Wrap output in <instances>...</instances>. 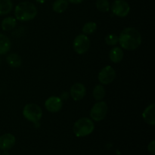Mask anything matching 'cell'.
Instances as JSON below:
<instances>
[{"mask_svg":"<svg viewBox=\"0 0 155 155\" xmlns=\"http://www.w3.org/2000/svg\"><path fill=\"white\" fill-rule=\"evenodd\" d=\"M35 1L37 2H39V3H44L45 1H46V0H35Z\"/></svg>","mask_w":155,"mask_h":155,"instance_id":"25","label":"cell"},{"mask_svg":"<svg viewBox=\"0 0 155 155\" xmlns=\"http://www.w3.org/2000/svg\"><path fill=\"white\" fill-rule=\"evenodd\" d=\"M124 57V53L120 47H114L109 52V58L113 63H119L123 60Z\"/></svg>","mask_w":155,"mask_h":155,"instance_id":"13","label":"cell"},{"mask_svg":"<svg viewBox=\"0 0 155 155\" xmlns=\"http://www.w3.org/2000/svg\"><path fill=\"white\" fill-rule=\"evenodd\" d=\"M97 30V24L95 22H87L83 27V33L85 35H90L95 33Z\"/></svg>","mask_w":155,"mask_h":155,"instance_id":"20","label":"cell"},{"mask_svg":"<svg viewBox=\"0 0 155 155\" xmlns=\"http://www.w3.org/2000/svg\"><path fill=\"white\" fill-rule=\"evenodd\" d=\"M118 42L124 49L133 51L140 46L142 36L134 27H127L121 31Z\"/></svg>","mask_w":155,"mask_h":155,"instance_id":"1","label":"cell"},{"mask_svg":"<svg viewBox=\"0 0 155 155\" xmlns=\"http://www.w3.org/2000/svg\"><path fill=\"white\" fill-rule=\"evenodd\" d=\"M148 151L151 155L155 154V141H151L148 146Z\"/></svg>","mask_w":155,"mask_h":155,"instance_id":"23","label":"cell"},{"mask_svg":"<svg viewBox=\"0 0 155 155\" xmlns=\"http://www.w3.org/2000/svg\"><path fill=\"white\" fill-rule=\"evenodd\" d=\"M71 96L74 101H78L83 99L86 94V87L83 83H76L71 87Z\"/></svg>","mask_w":155,"mask_h":155,"instance_id":"9","label":"cell"},{"mask_svg":"<svg viewBox=\"0 0 155 155\" xmlns=\"http://www.w3.org/2000/svg\"><path fill=\"white\" fill-rule=\"evenodd\" d=\"M23 115L27 120L37 123L42 117V110L39 105L36 104H27L23 109Z\"/></svg>","mask_w":155,"mask_h":155,"instance_id":"4","label":"cell"},{"mask_svg":"<svg viewBox=\"0 0 155 155\" xmlns=\"http://www.w3.org/2000/svg\"><path fill=\"white\" fill-rule=\"evenodd\" d=\"M11 41L5 35L0 33V54H5L11 49Z\"/></svg>","mask_w":155,"mask_h":155,"instance_id":"14","label":"cell"},{"mask_svg":"<svg viewBox=\"0 0 155 155\" xmlns=\"http://www.w3.org/2000/svg\"><path fill=\"white\" fill-rule=\"evenodd\" d=\"M95 5L98 10L101 12H109L110 8V5L108 0H97Z\"/></svg>","mask_w":155,"mask_h":155,"instance_id":"21","label":"cell"},{"mask_svg":"<svg viewBox=\"0 0 155 155\" xmlns=\"http://www.w3.org/2000/svg\"><path fill=\"white\" fill-rule=\"evenodd\" d=\"M63 103L62 100L57 96L49 97L45 101V107L51 113H56L58 112L62 108Z\"/></svg>","mask_w":155,"mask_h":155,"instance_id":"10","label":"cell"},{"mask_svg":"<svg viewBox=\"0 0 155 155\" xmlns=\"http://www.w3.org/2000/svg\"><path fill=\"white\" fill-rule=\"evenodd\" d=\"M16 142L15 136L11 133H5L0 136V149L8 151L14 147Z\"/></svg>","mask_w":155,"mask_h":155,"instance_id":"11","label":"cell"},{"mask_svg":"<svg viewBox=\"0 0 155 155\" xmlns=\"http://www.w3.org/2000/svg\"><path fill=\"white\" fill-rule=\"evenodd\" d=\"M37 15V8L30 2H22L15 7V18L20 21H28L34 19Z\"/></svg>","mask_w":155,"mask_h":155,"instance_id":"2","label":"cell"},{"mask_svg":"<svg viewBox=\"0 0 155 155\" xmlns=\"http://www.w3.org/2000/svg\"><path fill=\"white\" fill-rule=\"evenodd\" d=\"M155 105L154 104L148 105L142 113V117L148 124L154 126L155 124Z\"/></svg>","mask_w":155,"mask_h":155,"instance_id":"12","label":"cell"},{"mask_svg":"<svg viewBox=\"0 0 155 155\" xmlns=\"http://www.w3.org/2000/svg\"><path fill=\"white\" fill-rule=\"evenodd\" d=\"M69 2L68 0H56L52 5V9L56 13H63L68 8Z\"/></svg>","mask_w":155,"mask_h":155,"instance_id":"17","label":"cell"},{"mask_svg":"<svg viewBox=\"0 0 155 155\" xmlns=\"http://www.w3.org/2000/svg\"><path fill=\"white\" fill-rule=\"evenodd\" d=\"M0 65H1V59H0Z\"/></svg>","mask_w":155,"mask_h":155,"instance_id":"27","label":"cell"},{"mask_svg":"<svg viewBox=\"0 0 155 155\" xmlns=\"http://www.w3.org/2000/svg\"><path fill=\"white\" fill-rule=\"evenodd\" d=\"M105 89L102 85H98L95 86L93 89V92H92L93 98L96 101H101L105 96Z\"/></svg>","mask_w":155,"mask_h":155,"instance_id":"19","label":"cell"},{"mask_svg":"<svg viewBox=\"0 0 155 155\" xmlns=\"http://www.w3.org/2000/svg\"><path fill=\"white\" fill-rule=\"evenodd\" d=\"M6 62L12 68H19L21 65V58L16 53H12L6 57Z\"/></svg>","mask_w":155,"mask_h":155,"instance_id":"15","label":"cell"},{"mask_svg":"<svg viewBox=\"0 0 155 155\" xmlns=\"http://www.w3.org/2000/svg\"><path fill=\"white\" fill-rule=\"evenodd\" d=\"M116 72L111 66H106L100 71L98 74V81L103 85H108L114 80Z\"/></svg>","mask_w":155,"mask_h":155,"instance_id":"8","label":"cell"},{"mask_svg":"<svg viewBox=\"0 0 155 155\" xmlns=\"http://www.w3.org/2000/svg\"><path fill=\"white\" fill-rule=\"evenodd\" d=\"M73 47L77 54H83L89 51L90 47V40L86 35L80 34L74 39Z\"/></svg>","mask_w":155,"mask_h":155,"instance_id":"6","label":"cell"},{"mask_svg":"<svg viewBox=\"0 0 155 155\" xmlns=\"http://www.w3.org/2000/svg\"><path fill=\"white\" fill-rule=\"evenodd\" d=\"M107 113V104L104 101L95 103L90 110V117L92 120L99 122L105 118Z\"/></svg>","mask_w":155,"mask_h":155,"instance_id":"5","label":"cell"},{"mask_svg":"<svg viewBox=\"0 0 155 155\" xmlns=\"http://www.w3.org/2000/svg\"><path fill=\"white\" fill-rule=\"evenodd\" d=\"M1 155H10V154H9V153L7 151H4V152H3Z\"/></svg>","mask_w":155,"mask_h":155,"instance_id":"26","label":"cell"},{"mask_svg":"<svg viewBox=\"0 0 155 155\" xmlns=\"http://www.w3.org/2000/svg\"><path fill=\"white\" fill-rule=\"evenodd\" d=\"M0 155H1V152H0Z\"/></svg>","mask_w":155,"mask_h":155,"instance_id":"28","label":"cell"},{"mask_svg":"<svg viewBox=\"0 0 155 155\" xmlns=\"http://www.w3.org/2000/svg\"><path fill=\"white\" fill-rule=\"evenodd\" d=\"M16 24V18H15L14 17H7L2 21V29L4 31H10V30L15 29Z\"/></svg>","mask_w":155,"mask_h":155,"instance_id":"16","label":"cell"},{"mask_svg":"<svg viewBox=\"0 0 155 155\" xmlns=\"http://www.w3.org/2000/svg\"><path fill=\"white\" fill-rule=\"evenodd\" d=\"M69 2L72 3V4H75V5H77V4H80L81 2H83L84 0H68Z\"/></svg>","mask_w":155,"mask_h":155,"instance_id":"24","label":"cell"},{"mask_svg":"<svg viewBox=\"0 0 155 155\" xmlns=\"http://www.w3.org/2000/svg\"><path fill=\"white\" fill-rule=\"evenodd\" d=\"M13 8V3L11 0H0V15L10 13Z\"/></svg>","mask_w":155,"mask_h":155,"instance_id":"18","label":"cell"},{"mask_svg":"<svg viewBox=\"0 0 155 155\" xmlns=\"http://www.w3.org/2000/svg\"><path fill=\"white\" fill-rule=\"evenodd\" d=\"M113 14L120 18H125L129 15L130 6L125 0H115L110 6Z\"/></svg>","mask_w":155,"mask_h":155,"instance_id":"7","label":"cell"},{"mask_svg":"<svg viewBox=\"0 0 155 155\" xmlns=\"http://www.w3.org/2000/svg\"><path fill=\"white\" fill-rule=\"evenodd\" d=\"M119 42V36L116 34H109L105 37V43L108 45H115Z\"/></svg>","mask_w":155,"mask_h":155,"instance_id":"22","label":"cell"},{"mask_svg":"<svg viewBox=\"0 0 155 155\" xmlns=\"http://www.w3.org/2000/svg\"><path fill=\"white\" fill-rule=\"evenodd\" d=\"M95 130V125L93 121L88 117H83L75 122L73 127V130L77 137H85Z\"/></svg>","mask_w":155,"mask_h":155,"instance_id":"3","label":"cell"}]
</instances>
